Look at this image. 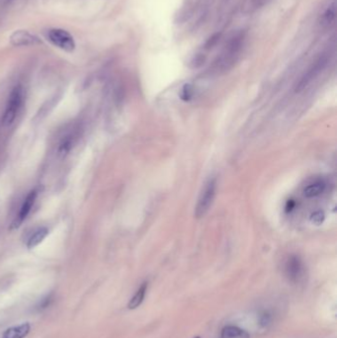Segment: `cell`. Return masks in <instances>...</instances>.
<instances>
[{"label":"cell","mask_w":337,"mask_h":338,"mask_svg":"<svg viewBox=\"0 0 337 338\" xmlns=\"http://www.w3.org/2000/svg\"><path fill=\"white\" fill-rule=\"evenodd\" d=\"M216 192H217V179L215 177L210 178L205 183L198 198V202L194 213L197 219L203 218L209 212L214 203Z\"/></svg>","instance_id":"1"},{"label":"cell","mask_w":337,"mask_h":338,"mask_svg":"<svg viewBox=\"0 0 337 338\" xmlns=\"http://www.w3.org/2000/svg\"><path fill=\"white\" fill-rule=\"evenodd\" d=\"M327 64H328V57L326 55L320 56L306 69V71L302 75V77L297 82L295 86V91L302 92L303 90H305V88L321 74L323 69L326 67Z\"/></svg>","instance_id":"2"},{"label":"cell","mask_w":337,"mask_h":338,"mask_svg":"<svg viewBox=\"0 0 337 338\" xmlns=\"http://www.w3.org/2000/svg\"><path fill=\"white\" fill-rule=\"evenodd\" d=\"M48 40L56 47L65 51H73L75 42L73 37L64 29H50L48 31Z\"/></svg>","instance_id":"3"},{"label":"cell","mask_w":337,"mask_h":338,"mask_svg":"<svg viewBox=\"0 0 337 338\" xmlns=\"http://www.w3.org/2000/svg\"><path fill=\"white\" fill-rule=\"evenodd\" d=\"M22 88L20 86H16L9 97L7 107L3 116L2 123L4 126H10L16 118L17 113L22 103Z\"/></svg>","instance_id":"4"},{"label":"cell","mask_w":337,"mask_h":338,"mask_svg":"<svg viewBox=\"0 0 337 338\" xmlns=\"http://www.w3.org/2000/svg\"><path fill=\"white\" fill-rule=\"evenodd\" d=\"M305 265L302 259L297 255H291L285 263V275L290 282L300 283L305 276Z\"/></svg>","instance_id":"5"},{"label":"cell","mask_w":337,"mask_h":338,"mask_svg":"<svg viewBox=\"0 0 337 338\" xmlns=\"http://www.w3.org/2000/svg\"><path fill=\"white\" fill-rule=\"evenodd\" d=\"M10 43L13 46L24 47V46H33V45L39 44V43H41V41L37 36L33 35L28 31L19 30V31H15L11 35Z\"/></svg>","instance_id":"6"},{"label":"cell","mask_w":337,"mask_h":338,"mask_svg":"<svg viewBox=\"0 0 337 338\" xmlns=\"http://www.w3.org/2000/svg\"><path fill=\"white\" fill-rule=\"evenodd\" d=\"M36 198H37V191L36 190H33L30 193L27 195L22 207H21V210H20V213H19V216L15 221V223L13 224V226L12 227H18L20 224L28 217V215L30 214L31 212V209H32L33 206H34V203L36 201Z\"/></svg>","instance_id":"7"},{"label":"cell","mask_w":337,"mask_h":338,"mask_svg":"<svg viewBox=\"0 0 337 338\" xmlns=\"http://www.w3.org/2000/svg\"><path fill=\"white\" fill-rule=\"evenodd\" d=\"M325 187L326 184L322 179H316L304 188V196L308 199L319 197L325 191Z\"/></svg>","instance_id":"8"},{"label":"cell","mask_w":337,"mask_h":338,"mask_svg":"<svg viewBox=\"0 0 337 338\" xmlns=\"http://www.w3.org/2000/svg\"><path fill=\"white\" fill-rule=\"evenodd\" d=\"M31 326L28 322L22 323L18 326L10 327L4 331L1 338H25L30 332Z\"/></svg>","instance_id":"9"},{"label":"cell","mask_w":337,"mask_h":338,"mask_svg":"<svg viewBox=\"0 0 337 338\" xmlns=\"http://www.w3.org/2000/svg\"><path fill=\"white\" fill-rule=\"evenodd\" d=\"M336 17V0H331V2L327 5L326 9L322 13L321 18V25L323 27L330 26Z\"/></svg>","instance_id":"10"},{"label":"cell","mask_w":337,"mask_h":338,"mask_svg":"<svg viewBox=\"0 0 337 338\" xmlns=\"http://www.w3.org/2000/svg\"><path fill=\"white\" fill-rule=\"evenodd\" d=\"M220 338H250L249 333L237 325H226L222 332Z\"/></svg>","instance_id":"11"},{"label":"cell","mask_w":337,"mask_h":338,"mask_svg":"<svg viewBox=\"0 0 337 338\" xmlns=\"http://www.w3.org/2000/svg\"><path fill=\"white\" fill-rule=\"evenodd\" d=\"M146 291H147V282H144L136 292V294L133 296V298L129 300L128 304V309H135L143 304L146 295Z\"/></svg>","instance_id":"12"},{"label":"cell","mask_w":337,"mask_h":338,"mask_svg":"<svg viewBox=\"0 0 337 338\" xmlns=\"http://www.w3.org/2000/svg\"><path fill=\"white\" fill-rule=\"evenodd\" d=\"M48 235V229L47 227H41L39 228L32 237L29 239L28 241V243H27V247L32 249L34 247L38 246L41 242H43V241L47 238V236Z\"/></svg>","instance_id":"13"},{"label":"cell","mask_w":337,"mask_h":338,"mask_svg":"<svg viewBox=\"0 0 337 338\" xmlns=\"http://www.w3.org/2000/svg\"><path fill=\"white\" fill-rule=\"evenodd\" d=\"M273 320L272 314L269 310H262L259 315H258V323L261 327H267L271 324Z\"/></svg>","instance_id":"14"},{"label":"cell","mask_w":337,"mask_h":338,"mask_svg":"<svg viewBox=\"0 0 337 338\" xmlns=\"http://www.w3.org/2000/svg\"><path fill=\"white\" fill-rule=\"evenodd\" d=\"M221 36H222L221 33H216L213 36H211L209 39L207 40L206 44H205V48L211 49V48H214L219 43V41L221 39Z\"/></svg>","instance_id":"15"},{"label":"cell","mask_w":337,"mask_h":338,"mask_svg":"<svg viewBox=\"0 0 337 338\" xmlns=\"http://www.w3.org/2000/svg\"><path fill=\"white\" fill-rule=\"evenodd\" d=\"M193 95V88L190 84H186L184 85L182 92H181V98L183 100H189L191 99Z\"/></svg>","instance_id":"16"},{"label":"cell","mask_w":337,"mask_h":338,"mask_svg":"<svg viewBox=\"0 0 337 338\" xmlns=\"http://www.w3.org/2000/svg\"><path fill=\"white\" fill-rule=\"evenodd\" d=\"M206 61V57L203 56L202 54H199V55H196L194 57L192 61V66L193 67H200L201 65H204Z\"/></svg>","instance_id":"17"},{"label":"cell","mask_w":337,"mask_h":338,"mask_svg":"<svg viewBox=\"0 0 337 338\" xmlns=\"http://www.w3.org/2000/svg\"><path fill=\"white\" fill-rule=\"evenodd\" d=\"M323 219H324V215L323 213L321 212V211H318V212H315L313 215H312V222L317 224V225H320L322 222H323Z\"/></svg>","instance_id":"18"},{"label":"cell","mask_w":337,"mask_h":338,"mask_svg":"<svg viewBox=\"0 0 337 338\" xmlns=\"http://www.w3.org/2000/svg\"><path fill=\"white\" fill-rule=\"evenodd\" d=\"M53 296L51 295H48V296H47L45 299H43L42 301H41V303H40V305H39V308L40 309H44V308H46V307H48L50 304H51V302H53Z\"/></svg>","instance_id":"19"},{"label":"cell","mask_w":337,"mask_h":338,"mask_svg":"<svg viewBox=\"0 0 337 338\" xmlns=\"http://www.w3.org/2000/svg\"><path fill=\"white\" fill-rule=\"evenodd\" d=\"M193 338H201V337H199V336H195V337H193Z\"/></svg>","instance_id":"20"}]
</instances>
